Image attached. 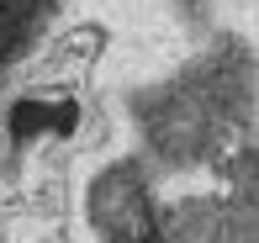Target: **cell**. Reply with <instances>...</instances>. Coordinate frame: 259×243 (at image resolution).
<instances>
[{"mask_svg":"<svg viewBox=\"0 0 259 243\" xmlns=\"http://www.w3.org/2000/svg\"><path fill=\"white\" fill-rule=\"evenodd\" d=\"M74 127V106L53 95H32L11 106V132L16 137H37V132H69Z\"/></svg>","mask_w":259,"mask_h":243,"instance_id":"cell-1","label":"cell"},{"mask_svg":"<svg viewBox=\"0 0 259 243\" xmlns=\"http://www.w3.org/2000/svg\"><path fill=\"white\" fill-rule=\"evenodd\" d=\"M143 243H159V238H154V233H148V238H143Z\"/></svg>","mask_w":259,"mask_h":243,"instance_id":"cell-2","label":"cell"}]
</instances>
